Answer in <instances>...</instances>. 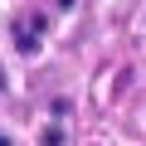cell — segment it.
Returning a JSON list of instances; mask_svg holds the SVG:
<instances>
[{
	"mask_svg": "<svg viewBox=\"0 0 146 146\" xmlns=\"http://www.w3.org/2000/svg\"><path fill=\"white\" fill-rule=\"evenodd\" d=\"M34 34H39V20H25V25H20V49H25V54H34V44H39Z\"/></svg>",
	"mask_w": 146,
	"mask_h": 146,
	"instance_id": "cell-1",
	"label": "cell"
},
{
	"mask_svg": "<svg viewBox=\"0 0 146 146\" xmlns=\"http://www.w3.org/2000/svg\"><path fill=\"white\" fill-rule=\"evenodd\" d=\"M0 88H5V73H0Z\"/></svg>",
	"mask_w": 146,
	"mask_h": 146,
	"instance_id": "cell-2",
	"label": "cell"
},
{
	"mask_svg": "<svg viewBox=\"0 0 146 146\" xmlns=\"http://www.w3.org/2000/svg\"><path fill=\"white\" fill-rule=\"evenodd\" d=\"M58 5H73V0H58Z\"/></svg>",
	"mask_w": 146,
	"mask_h": 146,
	"instance_id": "cell-3",
	"label": "cell"
},
{
	"mask_svg": "<svg viewBox=\"0 0 146 146\" xmlns=\"http://www.w3.org/2000/svg\"><path fill=\"white\" fill-rule=\"evenodd\" d=\"M0 146H10V141H5V136H0Z\"/></svg>",
	"mask_w": 146,
	"mask_h": 146,
	"instance_id": "cell-4",
	"label": "cell"
}]
</instances>
